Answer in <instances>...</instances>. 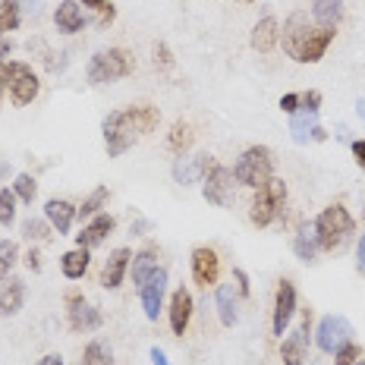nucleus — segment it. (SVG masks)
Segmentation results:
<instances>
[{
    "label": "nucleus",
    "instance_id": "nucleus-1",
    "mask_svg": "<svg viewBox=\"0 0 365 365\" xmlns=\"http://www.w3.org/2000/svg\"><path fill=\"white\" fill-rule=\"evenodd\" d=\"M161 123V110L151 104H133V108L113 110L104 117V145H108L110 158H120L123 151H129L142 135L155 133V126Z\"/></svg>",
    "mask_w": 365,
    "mask_h": 365
},
{
    "label": "nucleus",
    "instance_id": "nucleus-2",
    "mask_svg": "<svg viewBox=\"0 0 365 365\" xmlns=\"http://www.w3.org/2000/svg\"><path fill=\"white\" fill-rule=\"evenodd\" d=\"M334 38H337V32H334L331 26L309 22L306 13H293V16L284 22V32H280L287 57H293L296 63H318V60L328 54Z\"/></svg>",
    "mask_w": 365,
    "mask_h": 365
},
{
    "label": "nucleus",
    "instance_id": "nucleus-3",
    "mask_svg": "<svg viewBox=\"0 0 365 365\" xmlns=\"http://www.w3.org/2000/svg\"><path fill=\"white\" fill-rule=\"evenodd\" d=\"M312 230H315V240H318V252H337L356 233V220L344 205L334 202L312 220Z\"/></svg>",
    "mask_w": 365,
    "mask_h": 365
},
{
    "label": "nucleus",
    "instance_id": "nucleus-4",
    "mask_svg": "<svg viewBox=\"0 0 365 365\" xmlns=\"http://www.w3.org/2000/svg\"><path fill=\"white\" fill-rule=\"evenodd\" d=\"M133 70H135V57L126 48H108V51H98L88 60L86 73H88L91 86H110L117 79H126Z\"/></svg>",
    "mask_w": 365,
    "mask_h": 365
},
{
    "label": "nucleus",
    "instance_id": "nucleus-5",
    "mask_svg": "<svg viewBox=\"0 0 365 365\" xmlns=\"http://www.w3.org/2000/svg\"><path fill=\"white\" fill-rule=\"evenodd\" d=\"M274 177V155L268 145H252L240 155V161L233 164V180L240 186H249V189H258L264 186Z\"/></svg>",
    "mask_w": 365,
    "mask_h": 365
},
{
    "label": "nucleus",
    "instance_id": "nucleus-6",
    "mask_svg": "<svg viewBox=\"0 0 365 365\" xmlns=\"http://www.w3.org/2000/svg\"><path fill=\"white\" fill-rule=\"evenodd\" d=\"M284 205H287V182L280 177H271L264 186L255 189L252 205H249V220H252L255 227H268L280 217Z\"/></svg>",
    "mask_w": 365,
    "mask_h": 365
},
{
    "label": "nucleus",
    "instance_id": "nucleus-7",
    "mask_svg": "<svg viewBox=\"0 0 365 365\" xmlns=\"http://www.w3.org/2000/svg\"><path fill=\"white\" fill-rule=\"evenodd\" d=\"M6 91H10V101L16 104V108H26V104H32L38 98L41 82H38V76L29 63L10 60V63H6Z\"/></svg>",
    "mask_w": 365,
    "mask_h": 365
},
{
    "label": "nucleus",
    "instance_id": "nucleus-8",
    "mask_svg": "<svg viewBox=\"0 0 365 365\" xmlns=\"http://www.w3.org/2000/svg\"><path fill=\"white\" fill-rule=\"evenodd\" d=\"M349 340H353V324H349L344 315H324L322 322H318L315 344L322 353L334 356L344 344H349Z\"/></svg>",
    "mask_w": 365,
    "mask_h": 365
},
{
    "label": "nucleus",
    "instance_id": "nucleus-9",
    "mask_svg": "<svg viewBox=\"0 0 365 365\" xmlns=\"http://www.w3.org/2000/svg\"><path fill=\"white\" fill-rule=\"evenodd\" d=\"M202 195L217 208L233 205V170L224 164H211L202 180Z\"/></svg>",
    "mask_w": 365,
    "mask_h": 365
},
{
    "label": "nucleus",
    "instance_id": "nucleus-10",
    "mask_svg": "<svg viewBox=\"0 0 365 365\" xmlns=\"http://www.w3.org/2000/svg\"><path fill=\"white\" fill-rule=\"evenodd\" d=\"M66 312H70V328L76 334H88V331H98L101 328V309L88 306L86 296H82L79 290H70L66 293Z\"/></svg>",
    "mask_w": 365,
    "mask_h": 365
},
{
    "label": "nucleus",
    "instance_id": "nucleus-11",
    "mask_svg": "<svg viewBox=\"0 0 365 365\" xmlns=\"http://www.w3.org/2000/svg\"><path fill=\"white\" fill-rule=\"evenodd\" d=\"M296 315V287L290 280H280L277 290H274V315H271V331L277 337H284V331L290 328Z\"/></svg>",
    "mask_w": 365,
    "mask_h": 365
},
{
    "label": "nucleus",
    "instance_id": "nucleus-12",
    "mask_svg": "<svg viewBox=\"0 0 365 365\" xmlns=\"http://www.w3.org/2000/svg\"><path fill=\"white\" fill-rule=\"evenodd\" d=\"M164 293H167V271L158 268V271L145 280V284L139 287V299H142V309H145V318H148V322H158V315H161Z\"/></svg>",
    "mask_w": 365,
    "mask_h": 365
},
{
    "label": "nucleus",
    "instance_id": "nucleus-13",
    "mask_svg": "<svg viewBox=\"0 0 365 365\" xmlns=\"http://www.w3.org/2000/svg\"><path fill=\"white\" fill-rule=\"evenodd\" d=\"M217 277H220V258L217 252L211 246H199V249H192V280L199 287H215L217 284Z\"/></svg>",
    "mask_w": 365,
    "mask_h": 365
},
{
    "label": "nucleus",
    "instance_id": "nucleus-14",
    "mask_svg": "<svg viewBox=\"0 0 365 365\" xmlns=\"http://www.w3.org/2000/svg\"><path fill=\"white\" fill-rule=\"evenodd\" d=\"M192 309H195L192 293H189L186 287H177L173 296H170V309H167V315H170V331L177 334V337L186 334L189 322H192Z\"/></svg>",
    "mask_w": 365,
    "mask_h": 365
},
{
    "label": "nucleus",
    "instance_id": "nucleus-15",
    "mask_svg": "<svg viewBox=\"0 0 365 365\" xmlns=\"http://www.w3.org/2000/svg\"><path fill=\"white\" fill-rule=\"evenodd\" d=\"M113 227H117V220H113L108 211H101V215H95L86 227H82L79 233H76V246H82V249H95V246H101V242L113 233Z\"/></svg>",
    "mask_w": 365,
    "mask_h": 365
},
{
    "label": "nucleus",
    "instance_id": "nucleus-16",
    "mask_svg": "<svg viewBox=\"0 0 365 365\" xmlns=\"http://www.w3.org/2000/svg\"><path fill=\"white\" fill-rule=\"evenodd\" d=\"M215 164L211 161V155H195V158H177V164H173V180L180 182V186H192V182L205 180V173H208V167Z\"/></svg>",
    "mask_w": 365,
    "mask_h": 365
},
{
    "label": "nucleus",
    "instance_id": "nucleus-17",
    "mask_svg": "<svg viewBox=\"0 0 365 365\" xmlns=\"http://www.w3.org/2000/svg\"><path fill=\"white\" fill-rule=\"evenodd\" d=\"M129 262H133V252H129L126 246L113 249L108 255V262H104V271H101V287H108V290H117L120 284H123L126 271H129Z\"/></svg>",
    "mask_w": 365,
    "mask_h": 365
},
{
    "label": "nucleus",
    "instance_id": "nucleus-18",
    "mask_svg": "<svg viewBox=\"0 0 365 365\" xmlns=\"http://www.w3.org/2000/svg\"><path fill=\"white\" fill-rule=\"evenodd\" d=\"M76 217H79V208H76V205H70L66 199H51L48 205H44V220L54 227L57 237L70 233V227H73Z\"/></svg>",
    "mask_w": 365,
    "mask_h": 365
},
{
    "label": "nucleus",
    "instance_id": "nucleus-19",
    "mask_svg": "<svg viewBox=\"0 0 365 365\" xmlns=\"http://www.w3.org/2000/svg\"><path fill=\"white\" fill-rule=\"evenodd\" d=\"M215 306H217V318L224 328H233L240 322V290L233 284H220L215 293Z\"/></svg>",
    "mask_w": 365,
    "mask_h": 365
},
{
    "label": "nucleus",
    "instance_id": "nucleus-20",
    "mask_svg": "<svg viewBox=\"0 0 365 365\" xmlns=\"http://www.w3.org/2000/svg\"><path fill=\"white\" fill-rule=\"evenodd\" d=\"M280 44V22L271 16H262L255 22V29H252V48L258 51V54H271L274 48Z\"/></svg>",
    "mask_w": 365,
    "mask_h": 365
},
{
    "label": "nucleus",
    "instance_id": "nucleus-21",
    "mask_svg": "<svg viewBox=\"0 0 365 365\" xmlns=\"http://www.w3.org/2000/svg\"><path fill=\"white\" fill-rule=\"evenodd\" d=\"M54 26H57L63 35L82 32V26H86V16H82L79 0H60L57 10H54Z\"/></svg>",
    "mask_w": 365,
    "mask_h": 365
},
{
    "label": "nucleus",
    "instance_id": "nucleus-22",
    "mask_svg": "<svg viewBox=\"0 0 365 365\" xmlns=\"http://www.w3.org/2000/svg\"><path fill=\"white\" fill-rule=\"evenodd\" d=\"M26 302V287L19 277L0 280V318H13Z\"/></svg>",
    "mask_w": 365,
    "mask_h": 365
},
{
    "label": "nucleus",
    "instance_id": "nucleus-23",
    "mask_svg": "<svg viewBox=\"0 0 365 365\" xmlns=\"http://www.w3.org/2000/svg\"><path fill=\"white\" fill-rule=\"evenodd\" d=\"M88 252H91V249L76 246V249H70V252L60 255V271H63L66 280H82V277H86V271H88V264H91V255Z\"/></svg>",
    "mask_w": 365,
    "mask_h": 365
},
{
    "label": "nucleus",
    "instance_id": "nucleus-24",
    "mask_svg": "<svg viewBox=\"0 0 365 365\" xmlns=\"http://www.w3.org/2000/svg\"><path fill=\"white\" fill-rule=\"evenodd\" d=\"M129 271H133V284L142 287L151 274L158 271V249L155 246H145L142 252L133 255V262H129Z\"/></svg>",
    "mask_w": 365,
    "mask_h": 365
},
{
    "label": "nucleus",
    "instance_id": "nucleus-25",
    "mask_svg": "<svg viewBox=\"0 0 365 365\" xmlns=\"http://www.w3.org/2000/svg\"><path fill=\"white\" fill-rule=\"evenodd\" d=\"M312 19L318 26L337 29V22L344 19V0H312Z\"/></svg>",
    "mask_w": 365,
    "mask_h": 365
},
{
    "label": "nucleus",
    "instance_id": "nucleus-26",
    "mask_svg": "<svg viewBox=\"0 0 365 365\" xmlns=\"http://www.w3.org/2000/svg\"><path fill=\"white\" fill-rule=\"evenodd\" d=\"M293 252L299 262H306L312 264L315 262V255H318V240H315V230H312V224H302L299 227V233H296V240H293Z\"/></svg>",
    "mask_w": 365,
    "mask_h": 365
},
{
    "label": "nucleus",
    "instance_id": "nucleus-27",
    "mask_svg": "<svg viewBox=\"0 0 365 365\" xmlns=\"http://www.w3.org/2000/svg\"><path fill=\"white\" fill-rule=\"evenodd\" d=\"M306 346H309V340L302 337L299 331H293L290 337L280 344V359H284V365H302L306 362Z\"/></svg>",
    "mask_w": 365,
    "mask_h": 365
},
{
    "label": "nucleus",
    "instance_id": "nucleus-28",
    "mask_svg": "<svg viewBox=\"0 0 365 365\" xmlns=\"http://www.w3.org/2000/svg\"><path fill=\"white\" fill-rule=\"evenodd\" d=\"M318 126V113H309V110H296L290 117V133H293V142H299V145H306L312 139V133H315Z\"/></svg>",
    "mask_w": 365,
    "mask_h": 365
},
{
    "label": "nucleus",
    "instance_id": "nucleus-29",
    "mask_svg": "<svg viewBox=\"0 0 365 365\" xmlns=\"http://www.w3.org/2000/svg\"><path fill=\"white\" fill-rule=\"evenodd\" d=\"M192 142H195L192 126H189L186 120H177V123L170 126V135H167V145H170V151H173V155H186V151L192 148Z\"/></svg>",
    "mask_w": 365,
    "mask_h": 365
},
{
    "label": "nucleus",
    "instance_id": "nucleus-30",
    "mask_svg": "<svg viewBox=\"0 0 365 365\" xmlns=\"http://www.w3.org/2000/svg\"><path fill=\"white\" fill-rule=\"evenodd\" d=\"M22 22V6L19 0H0V35L16 32Z\"/></svg>",
    "mask_w": 365,
    "mask_h": 365
},
{
    "label": "nucleus",
    "instance_id": "nucleus-31",
    "mask_svg": "<svg viewBox=\"0 0 365 365\" xmlns=\"http://www.w3.org/2000/svg\"><path fill=\"white\" fill-rule=\"evenodd\" d=\"M108 199H110L108 186H98V189H91V195H88V199L79 205V217H82V220H91L95 215H101V211H104V205H108Z\"/></svg>",
    "mask_w": 365,
    "mask_h": 365
},
{
    "label": "nucleus",
    "instance_id": "nucleus-32",
    "mask_svg": "<svg viewBox=\"0 0 365 365\" xmlns=\"http://www.w3.org/2000/svg\"><path fill=\"white\" fill-rule=\"evenodd\" d=\"M22 237H26L29 242H48L51 237H54V227H51L48 220L29 217V220H22Z\"/></svg>",
    "mask_w": 365,
    "mask_h": 365
},
{
    "label": "nucleus",
    "instance_id": "nucleus-33",
    "mask_svg": "<svg viewBox=\"0 0 365 365\" xmlns=\"http://www.w3.org/2000/svg\"><path fill=\"white\" fill-rule=\"evenodd\" d=\"M110 346L104 344V340H91V344L86 346V353H82L79 365H110Z\"/></svg>",
    "mask_w": 365,
    "mask_h": 365
},
{
    "label": "nucleus",
    "instance_id": "nucleus-34",
    "mask_svg": "<svg viewBox=\"0 0 365 365\" xmlns=\"http://www.w3.org/2000/svg\"><path fill=\"white\" fill-rule=\"evenodd\" d=\"M16 258H19V246H16V242H13V240H0V280L10 277Z\"/></svg>",
    "mask_w": 365,
    "mask_h": 365
},
{
    "label": "nucleus",
    "instance_id": "nucleus-35",
    "mask_svg": "<svg viewBox=\"0 0 365 365\" xmlns=\"http://www.w3.org/2000/svg\"><path fill=\"white\" fill-rule=\"evenodd\" d=\"M13 192H16V199H19V202L32 205V202H35V195H38V182H35L32 173H19L16 182H13Z\"/></svg>",
    "mask_w": 365,
    "mask_h": 365
},
{
    "label": "nucleus",
    "instance_id": "nucleus-36",
    "mask_svg": "<svg viewBox=\"0 0 365 365\" xmlns=\"http://www.w3.org/2000/svg\"><path fill=\"white\" fill-rule=\"evenodd\" d=\"M16 202L13 189H0V227H10L16 220Z\"/></svg>",
    "mask_w": 365,
    "mask_h": 365
},
{
    "label": "nucleus",
    "instance_id": "nucleus-37",
    "mask_svg": "<svg viewBox=\"0 0 365 365\" xmlns=\"http://www.w3.org/2000/svg\"><path fill=\"white\" fill-rule=\"evenodd\" d=\"M359 356H362V349L349 340V344H344L334 353V365H353V362H359Z\"/></svg>",
    "mask_w": 365,
    "mask_h": 365
},
{
    "label": "nucleus",
    "instance_id": "nucleus-38",
    "mask_svg": "<svg viewBox=\"0 0 365 365\" xmlns=\"http://www.w3.org/2000/svg\"><path fill=\"white\" fill-rule=\"evenodd\" d=\"M318 108H322V91L309 88L299 95V110H309V113H318Z\"/></svg>",
    "mask_w": 365,
    "mask_h": 365
},
{
    "label": "nucleus",
    "instance_id": "nucleus-39",
    "mask_svg": "<svg viewBox=\"0 0 365 365\" xmlns=\"http://www.w3.org/2000/svg\"><path fill=\"white\" fill-rule=\"evenodd\" d=\"M155 66H161V70H170L173 66V54H170V48H167L164 41L155 44Z\"/></svg>",
    "mask_w": 365,
    "mask_h": 365
},
{
    "label": "nucleus",
    "instance_id": "nucleus-40",
    "mask_svg": "<svg viewBox=\"0 0 365 365\" xmlns=\"http://www.w3.org/2000/svg\"><path fill=\"white\" fill-rule=\"evenodd\" d=\"M113 19H117V6H113V4H104L101 10H98V29H108Z\"/></svg>",
    "mask_w": 365,
    "mask_h": 365
},
{
    "label": "nucleus",
    "instance_id": "nucleus-41",
    "mask_svg": "<svg viewBox=\"0 0 365 365\" xmlns=\"http://www.w3.org/2000/svg\"><path fill=\"white\" fill-rule=\"evenodd\" d=\"M280 110L290 113V117H293V113L299 110V95H296V91H287V95L280 98Z\"/></svg>",
    "mask_w": 365,
    "mask_h": 365
},
{
    "label": "nucleus",
    "instance_id": "nucleus-42",
    "mask_svg": "<svg viewBox=\"0 0 365 365\" xmlns=\"http://www.w3.org/2000/svg\"><path fill=\"white\" fill-rule=\"evenodd\" d=\"M26 268L32 271V274H38V271H41V252H38L35 246H32V249H29V252H26Z\"/></svg>",
    "mask_w": 365,
    "mask_h": 365
},
{
    "label": "nucleus",
    "instance_id": "nucleus-43",
    "mask_svg": "<svg viewBox=\"0 0 365 365\" xmlns=\"http://www.w3.org/2000/svg\"><path fill=\"white\" fill-rule=\"evenodd\" d=\"M233 280H237L240 296H249V274L242 271V268H233Z\"/></svg>",
    "mask_w": 365,
    "mask_h": 365
},
{
    "label": "nucleus",
    "instance_id": "nucleus-44",
    "mask_svg": "<svg viewBox=\"0 0 365 365\" xmlns=\"http://www.w3.org/2000/svg\"><path fill=\"white\" fill-rule=\"evenodd\" d=\"M349 148H353V161L359 164V170H365V139H356Z\"/></svg>",
    "mask_w": 365,
    "mask_h": 365
},
{
    "label": "nucleus",
    "instance_id": "nucleus-45",
    "mask_svg": "<svg viewBox=\"0 0 365 365\" xmlns=\"http://www.w3.org/2000/svg\"><path fill=\"white\" fill-rule=\"evenodd\" d=\"M356 271L365 277V233L359 237V249H356Z\"/></svg>",
    "mask_w": 365,
    "mask_h": 365
},
{
    "label": "nucleus",
    "instance_id": "nucleus-46",
    "mask_svg": "<svg viewBox=\"0 0 365 365\" xmlns=\"http://www.w3.org/2000/svg\"><path fill=\"white\" fill-rule=\"evenodd\" d=\"M151 365H170V359H167V353L161 346H151Z\"/></svg>",
    "mask_w": 365,
    "mask_h": 365
},
{
    "label": "nucleus",
    "instance_id": "nucleus-47",
    "mask_svg": "<svg viewBox=\"0 0 365 365\" xmlns=\"http://www.w3.org/2000/svg\"><path fill=\"white\" fill-rule=\"evenodd\" d=\"M35 365H66L63 359H60V356L57 353H51V356H44V359H38Z\"/></svg>",
    "mask_w": 365,
    "mask_h": 365
},
{
    "label": "nucleus",
    "instance_id": "nucleus-48",
    "mask_svg": "<svg viewBox=\"0 0 365 365\" xmlns=\"http://www.w3.org/2000/svg\"><path fill=\"white\" fill-rule=\"evenodd\" d=\"M4 91H6V60H0V101H4Z\"/></svg>",
    "mask_w": 365,
    "mask_h": 365
},
{
    "label": "nucleus",
    "instance_id": "nucleus-49",
    "mask_svg": "<svg viewBox=\"0 0 365 365\" xmlns=\"http://www.w3.org/2000/svg\"><path fill=\"white\" fill-rule=\"evenodd\" d=\"M10 48H13V44H10V41H6V38H4V35H0V60H4L6 54H10Z\"/></svg>",
    "mask_w": 365,
    "mask_h": 365
},
{
    "label": "nucleus",
    "instance_id": "nucleus-50",
    "mask_svg": "<svg viewBox=\"0 0 365 365\" xmlns=\"http://www.w3.org/2000/svg\"><path fill=\"white\" fill-rule=\"evenodd\" d=\"M324 139H328V133H324L322 126H315V133H312V142H324Z\"/></svg>",
    "mask_w": 365,
    "mask_h": 365
},
{
    "label": "nucleus",
    "instance_id": "nucleus-51",
    "mask_svg": "<svg viewBox=\"0 0 365 365\" xmlns=\"http://www.w3.org/2000/svg\"><path fill=\"white\" fill-rule=\"evenodd\" d=\"M79 4H82V6H95V10H101V6L108 4V0H79Z\"/></svg>",
    "mask_w": 365,
    "mask_h": 365
},
{
    "label": "nucleus",
    "instance_id": "nucleus-52",
    "mask_svg": "<svg viewBox=\"0 0 365 365\" xmlns=\"http://www.w3.org/2000/svg\"><path fill=\"white\" fill-rule=\"evenodd\" d=\"M29 13L38 16V13H41V0H29Z\"/></svg>",
    "mask_w": 365,
    "mask_h": 365
},
{
    "label": "nucleus",
    "instance_id": "nucleus-53",
    "mask_svg": "<svg viewBox=\"0 0 365 365\" xmlns=\"http://www.w3.org/2000/svg\"><path fill=\"white\" fill-rule=\"evenodd\" d=\"M10 177V161H0V182Z\"/></svg>",
    "mask_w": 365,
    "mask_h": 365
},
{
    "label": "nucleus",
    "instance_id": "nucleus-54",
    "mask_svg": "<svg viewBox=\"0 0 365 365\" xmlns=\"http://www.w3.org/2000/svg\"><path fill=\"white\" fill-rule=\"evenodd\" d=\"M356 113H359L362 123H365V98H359V101H356Z\"/></svg>",
    "mask_w": 365,
    "mask_h": 365
},
{
    "label": "nucleus",
    "instance_id": "nucleus-55",
    "mask_svg": "<svg viewBox=\"0 0 365 365\" xmlns=\"http://www.w3.org/2000/svg\"><path fill=\"white\" fill-rule=\"evenodd\" d=\"M353 365H365V359H359V362H353Z\"/></svg>",
    "mask_w": 365,
    "mask_h": 365
},
{
    "label": "nucleus",
    "instance_id": "nucleus-56",
    "mask_svg": "<svg viewBox=\"0 0 365 365\" xmlns=\"http://www.w3.org/2000/svg\"><path fill=\"white\" fill-rule=\"evenodd\" d=\"M240 4H252V0H240Z\"/></svg>",
    "mask_w": 365,
    "mask_h": 365
}]
</instances>
